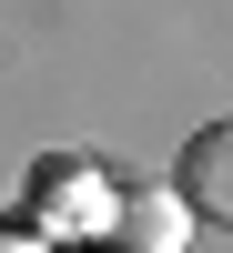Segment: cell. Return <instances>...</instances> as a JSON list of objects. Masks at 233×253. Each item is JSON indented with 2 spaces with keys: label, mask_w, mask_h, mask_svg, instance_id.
<instances>
[{
  "label": "cell",
  "mask_w": 233,
  "mask_h": 253,
  "mask_svg": "<svg viewBox=\"0 0 233 253\" xmlns=\"http://www.w3.org/2000/svg\"><path fill=\"white\" fill-rule=\"evenodd\" d=\"M193 223H203V203L183 193V182H142V193L112 203V243H122V253H183Z\"/></svg>",
  "instance_id": "1"
},
{
  "label": "cell",
  "mask_w": 233,
  "mask_h": 253,
  "mask_svg": "<svg viewBox=\"0 0 233 253\" xmlns=\"http://www.w3.org/2000/svg\"><path fill=\"white\" fill-rule=\"evenodd\" d=\"M112 203L122 193H101L92 182V162H41V193H31V213H41V233H112Z\"/></svg>",
  "instance_id": "2"
},
{
  "label": "cell",
  "mask_w": 233,
  "mask_h": 253,
  "mask_svg": "<svg viewBox=\"0 0 233 253\" xmlns=\"http://www.w3.org/2000/svg\"><path fill=\"white\" fill-rule=\"evenodd\" d=\"M183 193L203 203V223H233V122H203L193 142H183Z\"/></svg>",
  "instance_id": "3"
},
{
  "label": "cell",
  "mask_w": 233,
  "mask_h": 253,
  "mask_svg": "<svg viewBox=\"0 0 233 253\" xmlns=\"http://www.w3.org/2000/svg\"><path fill=\"white\" fill-rule=\"evenodd\" d=\"M0 253H41V233H0Z\"/></svg>",
  "instance_id": "4"
}]
</instances>
